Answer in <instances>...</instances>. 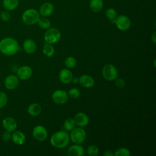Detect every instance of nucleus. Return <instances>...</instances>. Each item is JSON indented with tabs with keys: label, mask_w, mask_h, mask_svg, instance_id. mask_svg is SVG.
Here are the masks:
<instances>
[{
	"label": "nucleus",
	"mask_w": 156,
	"mask_h": 156,
	"mask_svg": "<svg viewBox=\"0 0 156 156\" xmlns=\"http://www.w3.org/2000/svg\"><path fill=\"white\" fill-rule=\"evenodd\" d=\"M104 6L102 0H91L90 7L92 11L94 12H100Z\"/></svg>",
	"instance_id": "obj_22"
},
{
	"label": "nucleus",
	"mask_w": 156,
	"mask_h": 156,
	"mask_svg": "<svg viewBox=\"0 0 156 156\" xmlns=\"http://www.w3.org/2000/svg\"><path fill=\"white\" fill-rule=\"evenodd\" d=\"M19 84V79L17 76L10 74L7 76L4 80V86L9 90H12L17 88Z\"/></svg>",
	"instance_id": "obj_11"
},
{
	"label": "nucleus",
	"mask_w": 156,
	"mask_h": 156,
	"mask_svg": "<svg viewBox=\"0 0 156 156\" xmlns=\"http://www.w3.org/2000/svg\"><path fill=\"white\" fill-rule=\"evenodd\" d=\"M37 23L39 27L43 29H48L51 26V22L49 20L44 16L43 18H40Z\"/></svg>",
	"instance_id": "obj_25"
},
{
	"label": "nucleus",
	"mask_w": 156,
	"mask_h": 156,
	"mask_svg": "<svg viewBox=\"0 0 156 156\" xmlns=\"http://www.w3.org/2000/svg\"><path fill=\"white\" fill-rule=\"evenodd\" d=\"M115 80H116L115 85H116V86L118 88H124L125 87V85H126L125 81L122 79L119 78V79H116Z\"/></svg>",
	"instance_id": "obj_34"
},
{
	"label": "nucleus",
	"mask_w": 156,
	"mask_h": 156,
	"mask_svg": "<svg viewBox=\"0 0 156 156\" xmlns=\"http://www.w3.org/2000/svg\"><path fill=\"white\" fill-rule=\"evenodd\" d=\"M0 18L2 21L7 22L10 20L11 18V15L8 10H4L1 12L0 14Z\"/></svg>",
	"instance_id": "obj_32"
},
{
	"label": "nucleus",
	"mask_w": 156,
	"mask_h": 156,
	"mask_svg": "<svg viewBox=\"0 0 156 156\" xmlns=\"http://www.w3.org/2000/svg\"><path fill=\"white\" fill-rule=\"evenodd\" d=\"M7 101L8 98L7 94L4 92L0 91V108H2L6 105Z\"/></svg>",
	"instance_id": "obj_31"
},
{
	"label": "nucleus",
	"mask_w": 156,
	"mask_h": 156,
	"mask_svg": "<svg viewBox=\"0 0 156 156\" xmlns=\"http://www.w3.org/2000/svg\"><path fill=\"white\" fill-rule=\"evenodd\" d=\"M18 0H3L2 5L4 8L8 11L15 10L18 5Z\"/></svg>",
	"instance_id": "obj_21"
},
{
	"label": "nucleus",
	"mask_w": 156,
	"mask_h": 156,
	"mask_svg": "<svg viewBox=\"0 0 156 156\" xmlns=\"http://www.w3.org/2000/svg\"><path fill=\"white\" fill-rule=\"evenodd\" d=\"M76 124L73 118H68L63 122V127L66 131L71 132L73 129L76 127Z\"/></svg>",
	"instance_id": "obj_23"
},
{
	"label": "nucleus",
	"mask_w": 156,
	"mask_h": 156,
	"mask_svg": "<svg viewBox=\"0 0 156 156\" xmlns=\"http://www.w3.org/2000/svg\"><path fill=\"white\" fill-rule=\"evenodd\" d=\"M69 138L73 143L80 144L85 141L86 138V132L80 127H75L71 131Z\"/></svg>",
	"instance_id": "obj_5"
},
{
	"label": "nucleus",
	"mask_w": 156,
	"mask_h": 156,
	"mask_svg": "<svg viewBox=\"0 0 156 156\" xmlns=\"http://www.w3.org/2000/svg\"><path fill=\"white\" fill-rule=\"evenodd\" d=\"M43 52L46 56L51 57L54 54L55 49L54 46L52 45V44L47 43L44 46L43 48Z\"/></svg>",
	"instance_id": "obj_24"
},
{
	"label": "nucleus",
	"mask_w": 156,
	"mask_h": 156,
	"mask_svg": "<svg viewBox=\"0 0 156 156\" xmlns=\"http://www.w3.org/2000/svg\"><path fill=\"white\" fill-rule=\"evenodd\" d=\"M85 150L81 145L76 144L70 146L68 151V154L69 156H82L84 155Z\"/></svg>",
	"instance_id": "obj_16"
},
{
	"label": "nucleus",
	"mask_w": 156,
	"mask_h": 156,
	"mask_svg": "<svg viewBox=\"0 0 156 156\" xmlns=\"http://www.w3.org/2000/svg\"><path fill=\"white\" fill-rule=\"evenodd\" d=\"M155 35H156V32H154L151 35V40H152L154 43H155V42H156V36Z\"/></svg>",
	"instance_id": "obj_36"
},
{
	"label": "nucleus",
	"mask_w": 156,
	"mask_h": 156,
	"mask_svg": "<svg viewBox=\"0 0 156 156\" xmlns=\"http://www.w3.org/2000/svg\"><path fill=\"white\" fill-rule=\"evenodd\" d=\"M79 83L83 87L90 88L94 85V80L93 77L88 74H83L79 78Z\"/></svg>",
	"instance_id": "obj_15"
},
{
	"label": "nucleus",
	"mask_w": 156,
	"mask_h": 156,
	"mask_svg": "<svg viewBox=\"0 0 156 156\" xmlns=\"http://www.w3.org/2000/svg\"><path fill=\"white\" fill-rule=\"evenodd\" d=\"M105 15L111 21L112 23H115V20L116 18L117 13H116V10L114 9L110 8V9H107L106 10Z\"/></svg>",
	"instance_id": "obj_26"
},
{
	"label": "nucleus",
	"mask_w": 156,
	"mask_h": 156,
	"mask_svg": "<svg viewBox=\"0 0 156 156\" xmlns=\"http://www.w3.org/2000/svg\"><path fill=\"white\" fill-rule=\"evenodd\" d=\"M32 74V68L27 65L20 66L16 71V76L19 79L22 80H26L30 78Z\"/></svg>",
	"instance_id": "obj_10"
},
{
	"label": "nucleus",
	"mask_w": 156,
	"mask_h": 156,
	"mask_svg": "<svg viewBox=\"0 0 156 156\" xmlns=\"http://www.w3.org/2000/svg\"><path fill=\"white\" fill-rule=\"evenodd\" d=\"M68 94L72 99H77L79 97L80 92L79 89L76 88H72L69 90Z\"/></svg>",
	"instance_id": "obj_30"
},
{
	"label": "nucleus",
	"mask_w": 156,
	"mask_h": 156,
	"mask_svg": "<svg viewBox=\"0 0 156 156\" xmlns=\"http://www.w3.org/2000/svg\"><path fill=\"white\" fill-rule=\"evenodd\" d=\"M102 74L105 80L112 81L117 78L118 71L114 65L109 63L105 65L103 67L102 69Z\"/></svg>",
	"instance_id": "obj_6"
},
{
	"label": "nucleus",
	"mask_w": 156,
	"mask_h": 156,
	"mask_svg": "<svg viewBox=\"0 0 156 156\" xmlns=\"http://www.w3.org/2000/svg\"><path fill=\"white\" fill-rule=\"evenodd\" d=\"M117 28L121 31H126L130 27V20L126 15H120L116 18L114 23Z\"/></svg>",
	"instance_id": "obj_8"
},
{
	"label": "nucleus",
	"mask_w": 156,
	"mask_h": 156,
	"mask_svg": "<svg viewBox=\"0 0 156 156\" xmlns=\"http://www.w3.org/2000/svg\"><path fill=\"white\" fill-rule=\"evenodd\" d=\"M54 11V6L50 2H45L40 7L39 13L44 17L48 16L51 15Z\"/></svg>",
	"instance_id": "obj_19"
},
{
	"label": "nucleus",
	"mask_w": 156,
	"mask_h": 156,
	"mask_svg": "<svg viewBox=\"0 0 156 156\" xmlns=\"http://www.w3.org/2000/svg\"><path fill=\"white\" fill-rule=\"evenodd\" d=\"M69 140V135L66 131L60 130L51 135L50 143L54 147L62 149L66 147L68 145Z\"/></svg>",
	"instance_id": "obj_2"
},
{
	"label": "nucleus",
	"mask_w": 156,
	"mask_h": 156,
	"mask_svg": "<svg viewBox=\"0 0 156 156\" xmlns=\"http://www.w3.org/2000/svg\"><path fill=\"white\" fill-rule=\"evenodd\" d=\"M65 65L67 68H73L76 65V60L73 57H68L65 60Z\"/></svg>",
	"instance_id": "obj_28"
},
{
	"label": "nucleus",
	"mask_w": 156,
	"mask_h": 156,
	"mask_svg": "<svg viewBox=\"0 0 156 156\" xmlns=\"http://www.w3.org/2000/svg\"><path fill=\"white\" fill-rule=\"evenodd\" d=\"M130 154V151L125 147H120L113 154L115 156H129Z\"/></svg>",
	"instance_id": "obj_27"
},
{
	"label": "nucleus",
	"mask_w": 156,
	"mask_h": 156,
	"mask_svg": "<svg viewBox=\"0 0 156 156\" xmlns=\"http://www.w3.org/2000/svg\"><path fill=\"white\" fill-rule=\"evenodd\" d=\"M87 154L91 156H95L99 154V148L96 145H90L87 150Z\"/></svg>",
	"instance_id": "obj_29"
},
{
	"label": "nucleus",
	"mask_w": 156,
	"mask_h": 156,
	"mask_svg": "<svg viewBox=\"0 0 156 156\" xmlns=\"http://www.w3.org/2000/svg\"><path fill=\"white\" fill-rule=\"evenodd\" d=\"M0 116H1V111H0Z\"/></svg>",
	"instance_id": "obj_38"
},
{
	"label": "nucleus",
	"mask_w": 156,
	"mask_h": 156,
	"mask_svg": "<svg viewBox=\"0 0 156 156\" xmlns=\"http://www.w3.org/2000/svg\"><path fill=\"white\" fill-rule=\"evenodd\" d=\"M23 47L24 51L27 54H33L34 52H35L37 49V45L35 42L30 38L26 39L24 41Z\"/></svg>",
	"instance_id": "obj_17"
},
{
	"label": "nucleus",
	"mask_w": 156,
	"mask_h": 156,
	"mask_svg": "<svg viewBox=\"0 0 156 156\" xmlns=\"http://www.w3.org/2000/svg\"><path fill=\"white\" fill-rule=\"evenodd\" d=\"M73 119L76 125L79 127L86 126L89 123V118L88 116L82 112L77 113Z\"/></svg>",
	"instance_id": "obj_14"
},
{
	"label": "nucleus",
	"mask_w": 156,
	"mask_h": 156,
	"mask_svg": "<svg viewBox=\"0 0 156 156\" xmlns=\"http://www.w3.org/2000/svg\"><path fill=\"white\" fill-rule=\"evenodd\" d=\"M72 81H73V83H77L79 82V79H78L77 77L73 78Z\"/></svg>",
	"instance_id": "obj_37"
},
{
	"label": "nucleus",
	"mask_w": 156,
	"mask_h": 156,
	"mask_svg": "<svg viewBox=\"0 0 156 156\" xmlns=\"http://www.w3.org/2000/svg\"><path fill=\"white\" fill-rule=\"evenodd\" d=\"M53 101L58 105H63L68 101V94L66 91L62 90H57L54 91L52 94Z\"/></svg>",
	"instance_id": "obj_7"
},
{
	"label": "nucleus",
	"mask_w": 156,
	"mask_h": 156,
	"mask_svg": "<svg viewBox=\"0 0 156 156\" xmlns=\"http://www.w3.org/2000/svg\"><path fill=\"white\" fill-rule=\"evenodd\" d=\"M11 139L15 144L22 145L26 141V136L22 132L15 130L12 135Z\"/></svg>",
	"instance_id": "obj_18"
},
{
	"label": "nucleus",
	"mask_w": 156,
	"mask_h": 156,
	"mask_svg": "<svg viewBox=\"0 0 156 156\" xmlns=\"http://www.w3.org/2000/svg\"><path fill=\"white\" fill-rule=\"evenodd\" d=\"M61 37V34L57 28H49L48 29L44 35V38L46 43L55 44L57 43Z\"/></svg>",
	"instance_id": "obj_4"
},
{
	"label": "nucleus",
	"mask_w": 156,
	"mask_h": 156,
	"mask_svg": "<svg viewBox=\"0 0 156 156\" xmlns=\"http://www.w3.org/2000/svg\"><path fill=\"white\" fill-rule=\"evenodd\" d=\"M58 77L60 80L65 84L69 83L73 78L72 72L68 68H63L60 70Z\"/></svg>",
	"instance_id": "obj_13"
},
{
	"label": "nucleus",
	"mask_w": 156,
	"mask_h": 156,
	"mask_svg": "<svg viewBox=\"0 0 156 156\" xmlns=\"http://www.w3.org/2000/svg\"><path fill=\"white\" fill-rule=\"evenodd\" d=\"M27 112L31 116H37L41 112V107L37 103H32L27 107Z\"/></svg>",
	"instance_id": "obj_20"
},
{
	"label": "nucleus",
	"mask_w": 156,
	"mask_h": 156,
	"mask_svg": "<svg viewBox=\"0 0 156 156\" xmlns=\"http://www.w3.org/2000/svg\"><path fill=\"white\" fill-rule=\"evenodd\" d=\"M103 155H104V156H113L114 155L111 151H106L103 154Z\"/></svg>",
	"instance_id": "obj_35"
},
{
	"label": "nucleus",
	"mask_w": 156,
	"mask_h": 156,
	"mask_svg": "<svg viewBox=\"0 0 156 156\" xmlns=\"http://www.w3.org/2000/svg\"><path fill=\"white\" fill-rule=\"evenodd\" d=\"M39 18V13L34 9H29L25 10L22 15V20L26 25H33L36 24Z\"/></svg>",
	"instance_id": "obj_3"
},
{
	"label": "nucleus",
	"mask_w": 156,
	"mask_h": 156,
	"mask_svg": "<svg viewBox=\"0 0 156 156\" xmlns=\"http://www.w3.org/2000/svg\"><path fill=\"white\" fill-rule=\"evenodd\" d=\"M2 124L4 129L10 132L15 131L17 127V123L16 120L10 116L5 117L4 118Z\"/></svg>",
	"instance_id": "obj_12"
},
{
	"label": "nucleus",
	"mask_w": 156,
	"mask_h": 156,
	"mask_svg": "<svg viewBox=\"0 0 156 156\" xmlns=\"http://www.w3.org/2000/svg\"><path fill=\"white\" fill-rule=\"evenodd\" d=\"M20 50L18 41L13 38L6 37L0 41V51L5 55L12 56Z\"/></svg>",
	"instance_id": "obj_1"
},
{
	"label": "nucleus",
	"mask_w": 156,
	"mask_h": 156,
	"mask_svg": "<svg viewBox=\"0 0 156 156\" xmlns=\"http://www.w3.org/2000/svg\"><path fill=\"white\" fill-rule=\"evenodd\" d=\"M32 135L36 140L43 141L47 138L48 132L44 126L41 125H38L34 127L33 129Z\"/></svg>",
	"instance_id": "obj_9"
},
{
	"label": "nucleus",
	"mask_w": 156,
	"mask_h": 156,
	"mask_svg": "<svg viewBox=\"0 0 156 156\" xmlns=\"http://www.w3.org/2000/svg\"><path fill=\"white\" fill-rule=\"evenodd\" d=\"M12 138V134L11 132L5 130V132H3V133L2 134V139L4 141H9L10 140H11Z\"/></svg>",
	"instance_id": "obj_33"
}]
</instances>
